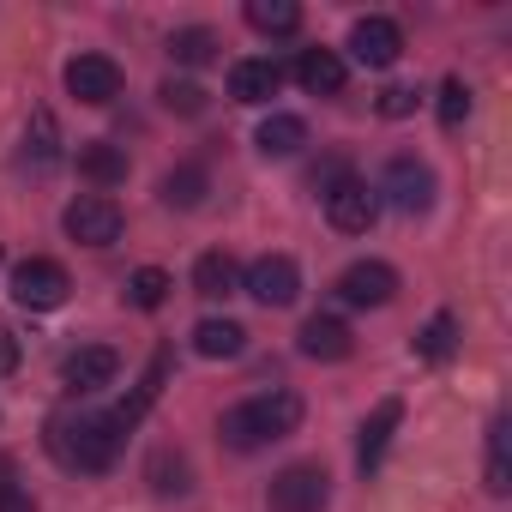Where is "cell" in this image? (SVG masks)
<instances>
[{
	"label": "cell",
	"instance_id": "1",
	"mask_svg": "<svg viewBox=\"0 0 512 512\" xmlns=\"http://www.w3.org/2000/svg\"><path fill=\"white\" fill-rule=\"evenodd\" d=\"M121 440H127V428L115 416H61V422H49L55 458L67 470H85V476H103L121 458Z\"/></svg>",
	"mask_w": 512,
	"mask_h": 512
},
{
	"label": "cell",
	"instance_id": "2",
	"mask_svg": "<svg viewBox=\"0 0 512 512\" xmlns=\"http://www.w3.org/2000/svg\"><path fill=\"white\" fill-rule=\"evenodd\" d=\"M296 428H302V398L296 392H260V398L223 410V440L235 452H260V446H272Z\"/></svg>",
	"mask_w": 512,
	"mask_h": 512
},
{
	"label": "cell",
	"instance_id": "3",
	"mask_svg": "<svg viewBox=\"0 0 512 512\" xmlns=\"http://www.w3.org/2000/svg\"><path fill=\"white\" fill-rule=\"evenodd\" d=\"M241 290H247L253 302H260V308H290V302L302 296V272H296L290 253H260V260L247 266Z\"/></svg>",
	"mask_w": 512,
	"mask_h": 512
},
{
	"label": "cell",
	"instance_id": "4",
	"mask_svg": "<svg viewBox=\"0 0 512 512\" xmlns=\"http://www.w3.org/2000/svg\"><path fill=\"white\" fill-rule=\"evenodd\" d=\"M272 512H326V500H332V476L320 470V464H290V470H278L272 476Z\"/></svg>",
	"mask_w": 512,
	"mask_h": 512
},
{
	"label": "cell",
	"instance_id": "5",
	"mask_svg": "<svg viewBox=\"0 0 512 512\" xmlns=\"http://www.w3.org/2000/svg\"><path fill=\"white\" fill-rule=\"evenodd\" d=\"M61 223H67V235H73L79 247H109V241H121V205H115L109 193H85V199H73Z\"/></svg>",
	"mask_w": 512,
	"mask_h": 512
},
{
	"label": "cell",
	"instance_id": "6",
	"mask_svg": "<svg viewBox=\"0 0 512 512\" xmlns=\"http://www.w3.org/2000/svg\"><path fill=\"white\" fill-rule=\"evenodd\" d=\"M67 290H73V284H67V272H61L55 260H19V266H13V302L31 308V314L61 308Z\"/></svg>",
	"mask_w": 512,
	"mask_h": 512
},
{
	"label": "cell",
	"instance_id": "7",
	"mask_svg": "<svg viewBox=\"0 0 512 512\" xmlns=\"http://www.w3.org/2000/svg\"><path fill=\"white\" fill-rule=\"evenodd\" d=\"M386 199H392V211L422 217L434 205V169L422 157H392L386 163Z\"/></svg>",
	"mask_w": 512,
	"mask_h": 512
},
{
	"label": "cell",
	"instance_id": "8",
	"mask_svg": "<svg viewBox=\"0 0 512 512\" xmlns=\"http://www.w3.org/2000/svg\"><path fill=\"white\" fill-rule=\"evenodd\" d=\"M326 217H332V229H338V235H368V229H374V217H380V199L368 193V181L344 175V181L326 193Z\"/></svg>",
	"mask_w": 512,
	"mask_h": 512
},
{
	"label": "cell",
	"instance_id": "9",
	"mask_svg": "<svg viewBox=\"0 0 512 512\" xmlns=\"http://www.w3.org/2000/svg\"><path fill=\"white\" fill-rule=\"evenodd\" d=\"M392 296H398V272L386 260H356L338 278V302H350V308H386Z\"/></svg>",
	"mask_w": 512,
	"mask_h": 512
},
{
	"label": "cell",
	"instance_id": "10",
	"mask_svg": "<svg viewBox=\"0 0 512 512\" xmlns=\"http://www.w3.org/2000/svg\"><path fill=\"white\" fill-rule=\"evenodd\" d=\"M67 91H73L79 103L103 109V103L121 97V67H115L109 55H79V61H67Z\"/></svg>",
	"mask_w": 512,
	"mask_h": 512
},
{
	"label": "cell",
	"instance_id": "11",
	"mask_svg": "<svg viewBox=\"0 0 512 512\" xmlns=\"http://www.w3.org/2000/svg\"><path fill=\"white\" fill-rule=\"evenodd\" d=\"M350 55H356L362 67H392V61L404 55V31H398L392 19H356V25H350Z\"/></svg>",
	"mask_w": 512,
	"mask_h": 512
},
{
	"label": "cell",
	"instance_id": "12",
	"mask_svg": "<svg viewBox=\"0 0 512 512\" xmlns=\"http://www.w3.org/2000/svg\"><path fill=\"white\" fill-rule=\"evenodd\" d=\"M398 422H404V404H398V398H380L374 416L362 422V440H356V464H362V470H380V458H386Z\"/></svg>",
	"mask_w": 512,
	"mask_h": 512
},
{
	"label": "cell",
	"instance_id": "13",
	"mask_svg": "<svg viewBox=\"0 0 512 512\" xmlns=\"http://www.w3.org/2000/svg\"><path fill=\"white\" fill-rule=\"evenodd\" d=\"M278 85H284L278 61H235V67H229V97H235V103H247V109L272 103V97H278Z\"/></svg>",
	"mask_w": 512,
	"mask_h": 512
},
{
	"label": "cell",
	"instance_id": "14",
	"mask_svg": "<svg viewBox=\"0 0 512 512\" xmlns=\"http://www.w3.org/2000/svg\"><path fill=\"white\" fill-rule=\"evenodd\" d=\"M115 368H121V356H115L109 344H85V350H73V356H67L61 380H67L73 392H97V386H109V380H115Z\"/></svg>",
	"mask_w": 512,
	"mask_h": 512
},
{
	"label": "cell",
	"instance_id": "15",
	"mask_svg": "<svg viewBox=\"0 0 512 512\" xmlns=\"http://www.w3.org/2000/svg\"><path fill=\"white\" fill-rule=\"evenodd\" d=\"M73 163H79V175H85L91 187H115V181H127V151L109 145V139H85V145L73 151Z\"/></svg>",
	"mask_w": 512,
	"mask_h": 512
},
{
	"label": "cell",
	"instance_id": "16",
	"mask_svg": "<svg viewBox=\"0 0 512 512\" xmlns=\"http://www.w3.org/2000/svg\"><path fill=\"white\" fill-rule=\"evenodd\" d=\"M350 350H356V338H350V326H344V320L314 314V320L302 326V356H314V362H344Z\"/></svg>",
	"mask_w": 512,
	"mask_h": 512
},
{
	"label": "cell",
	"instance_id": "17",
	"mask_svg": "<svg viewBox=\"0 0 512 512\" xmlns=\"http://www.w3.org/2000/svg\"><path fill=\"white\" fill-rule=\"evenodd\" d=\"M296 79H302L308 97H338L344 91V61L332 49H302L296 55Z\"/></svg>",
	"mask_w": 512,
	"mask_h": 512
},
{
	"label": "cell",
	"instance_id": "18",
	"mask_svg": "<svg viewBox=\"0 0 512 512\" xmlns=\"http://www.w3.org/2000/svg\"><path fill=\"white\" fill-rule=\"evenodd\" d=\"M482 488H488L494 500L512 494V422H506V416L488 422V470H482Z\"/></svg>",
	"mask_w": 512,
	"mask_h": 512
},
{
	"label": "cell",
	"instance_id": "19",
	"mask_svg": "<svg viewBox=\"0 0 512 512\" xmlns=\"http://www.w3.org/2000/svg\"><path fill=\"white\" fill-rule=\"evenodd\" d=\"M253 145H260L266 157H296L308 145V121L302 115H266L260 133H253Z\"/></svg>",
	"mask_w": 512,
	"mask_h": 512
},
{
	"label": "cell",
	"instance_id": "20",
	"mask_svg": "<svg viewBox=\"0 0 512 512\" xmlns=\"http://www.w3.org/2000/svg\"><path fill=\"white\" fill-rule=\"evenodd\" d=\"M25 163H31V169H55V163H61V127H55V109H31V127H25Z\"/></svg>",
	"mask_w": 512,
	"mask_h": 512
},
{
	"label": "cell",
	"instance_id": "21",
	"mask_svg": "<svg viewBox=\"0 0 512 512\" xmlns=\"http://www.w3.org/2000/svg\"><path fill=\"white\" fill-rule=\"evenodd\" d=\"M193 350H199L205 362H229V356L247 350V332H241L235 320H199V326H193Z\"/></svg>",
	"mask_w": 512,
	"mask_h": 512
},
{
	"label": "cell",
	"instance_id": "22",
	"mask_svg": "<svg viewBox=\"0 0 512 512\" xmlns=\"http://www.w3.org/2000/svg\"><path fill=\"white\" fill-rule=\"evenodd\" d=\"M235 284H241V272H235L229 253H199V266H193V296L223 302V296H235Z\"/></svg>",
	"mask_w": 512,
	"mask_h": 512
},
{
	"label": "cell",
	"instance_id": "23",
	"mask_svg": "<svg viewBox=\"0 0 512 512\" xmlns=\"http://www.w3.org/2000/svg\"><path fill=\"white\" fill-rule=\"evenodd\" d=\"M205 193H211V175L199 163H181V169L163 175V205H175V211H193Z\"/></svg>",
	"mask_w": 512,
	"mask_h": 512
},
{
	"label": "cell",
	"instance_id": "24",
	"mask_svg": "<svg viewBox=\"0 0 512 512\" xmlns=\"http://www.w3.org/2000/svg\"><path fill=\"white\" fill-rule=\"evenodd\" d=\"M247 25L266 31V37H290L302 25V7L296 0H247Z\"/></svg>",
	"mask_w": 512,
	"mask_h": 512
},
{
	"label": "cell",
	"instance_id": "25",
	"mask_svg": "<svg viewBox=\"0 0 512 512\" xmlns=\"http://www.w3.org/2000/svg\"><path fill=\"white\" fill-rule=\"evenodd\" d=\"M416 356L434 362V368L452 362V356H458V320H452V314H434V320L416 332Z\"/></svg>",
	"mask_w": 512,
	"mask_h": 512
},
{
	"label": "cell",
	"instance_id": "26",
	"mask_svg": "<svg viewBox=\"0 0 512 512\" xmlns=\"http://www.w3.org/2000/svg\"><path fill=\"white\" fill-rule=\"evenodd\" d=\"M163 374H169V350H157V356H151V368H145L139 392H133V398H127V404L115 410V422H121V428H133V422H139V416H145V410L157 404V392H163Z\"/></svg>",
	"mask_w": 512,
	"mask_h": 512
},
{
	"label": "cell",
	"instance_id": "27",
	"mask_svg": "<svg viewBox=\"0 0 512 512\" xmlns=\"http://www.w3.org/2000/svg\"><path fill=\"white\" fill-rule=\"evenodd\" d=\"M169 55H175L181 67H211V61H217V31L187 25V31H175V37H169Z\"/></svg>",
	"mask_w": 512,
	"mask_h": 512
},
{
	"label": "cell",
	"instance_id": "28",
	"mask_svg": "<svg viewBox=\"0 0 512 512\" xmlns=\"http://www.w3.org/2000/svg\"><path fill=\"white\" fill-rule=\"evenodd\" d=\"M169 290H175V284H169V272H163V266H139V272L127 278V302H133V308H145V314H151V308H163V302H169Z\"/></svg>",
	"mask_w": 512,
	"mask_h": 512
},
{
	"label": "cell",
	"instance_id": "29",
	"mask_svg": "<svg viewBox=\"0 0 512 512\" xmlns=\"http://www.w3.org/2000/svg\"><path fill=\"white\" fill-rule=\"evenodd\" d=\"M145 476H151V488L157 494H187V458L181 452H151V464H145Z\"/></svg>",
	"mask_w": 512,
	"mask_h": 512
},
{
	"label": "cell",
	"instance_id": "30",
	"mask_svg": "<svg viewBox=\"0 0 512 512\" xmlns=\"http://www.w3.org/2000/svg\"><path fill=\"white\" fill-rule=\"evenodd\" d=\"M464 121H470V85L452 73V79L440 85V127H446V133H458Z\"/></svg>",
	"mask_w": 512,
	"mask_h": 512
},
{
	"label": "cell",
	"instance_id": "31",
	"mask_svg": "<svg viewBox=\"0 0 512 512\" xmlns=\"http://www.w3.org/2000/svg\"><path fill=\"white\" fill-rule=\"evenodd\" d=\"M157 97H163V109H169V115H199V109H205V91H199L193 79H169Z\"/></svg>",
	"mask_w": 512,
	"mask_h": 512
},
{
	"label": "cell",
	"instance_id": "32",
	"mask_svg": "<svg viewBox=\"0 0 512 512\" xmlns=\"http://www.w3.org/2000/svg\"><path fill=\"white\" fill-rule=\"evenodd\" d=\"M0 512H37V500L7 476V464H0Z\"/></svg>",
	"mask_w": 512,
	"mask_h": 512
},
{
	"label": "cell",
	"instance_id": "33",
	"mask_svg": "<svg viewBox=\"0 0 512 512\" xmlns=\"http://www.w3.org/2000/svg\"><path fill=\"white\" fill-rule=\"evenodd\" d=\"M410 109H416V91H410V85H392V91H380V115H386V121H404Z\"/></svg>",
	"mask_w": 512,
	"mask_h": 512
},
{
	"label": "cell",
	"instance_id": "34",
	"mask_svg": "<svg viewBox=\"0 0 512 512\" xmlns=\"http://www.w3.org/2000/svg\"><path fill=\"white\" fill-rule=\"evenodd\" d=\"M13 368H19V338L0 326V374H13Z\"/></svg>",
	"mask_w": 512,
	"mask_h": 512
}]
</instances>
